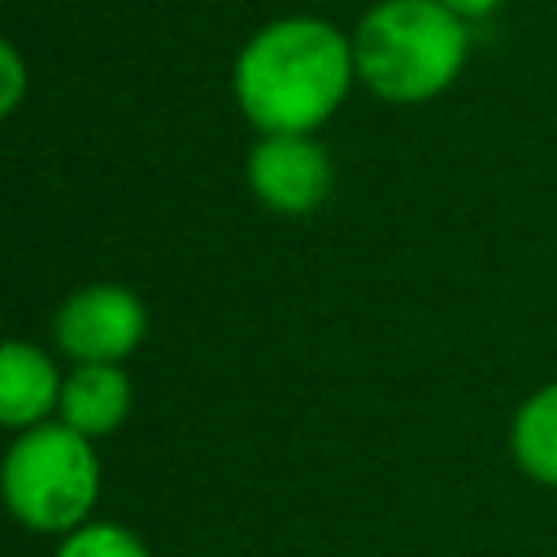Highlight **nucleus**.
Returning <instances> with one entry per match:
<instances>
[{"instance_id": "obj_1", "label": "nucleus", "mask_w": 557, "mask_h": 557, "mask_svg": "<svg viewBox=\"0 0 557 557\" xmlns=\"http://www.w3.org/2000/svg\"><path fill=\"white\" fill-rule=\"evenodd\" d=\"M352 83V35L313 13L265 22L231 70L235 104L261 135H313L348 100Z\"/></svg>"}, {"instance_id": "obj_2", "label": "nucleus", "mask_w": 557, "mask_h": 557, "mask_svg": "<svg viewBox=\"0 0 557 557\" xmlns=\"http://www.w3.org/2000/svg\"><path fill=\"white\" fill-rule=\"evenodd\" d=\"M470 57V22L440 0H379L352 26L357 83L387 104H422L457 83Z\"/></svg>"}, {"instance_id": "obj_3", "label": "nucleus", "mask_w": 557, "mask_h": 557, "mask_svg": "<svg viewBox=\"0 0 557 557\" xmlns=\"http://www.w3.org/2000/svg\"><path fill=\"white\" fill-rule=\"evenodd\" d=\"M100 492L91 440L65 422H39L13 440L0 466V496L30 531H78Z\"/></svg>"}, {"instance_id": "obj_4", "label": "nucleus", "mask_w": 557, "mask_h": 557, "mask_svg": "<svg viewBox=\"0 0 557 557\" xmlns=\"http://www.w3.org/2000/svg\"><path fill=\"white\" fill-rule=\"evenodd\" d=\"M57 344L83 366V361H109L117 366L122 357H131L148 331V313L139 305L135 292L113 287V283H91L83 292H74L61 309H57Z\"/></svg>"}, {"instance_id": "obj_5", "label": "nucleus", "mask_w": 557, "mask_h": 557, "mask_svg": "<svg viewBox=\"0 0 557 557\" xmlns=\"http://www.w3.org/2000/svg\"><path fill=\"white\" fill-rule=\"evenodd\" d=\"M248 187L274 213H309L331 191V157L313 135H261L248 152Z\"/></svg>"}, {"instance_id": "obj_6", "label": "nucleus", "mask_w": 557, "mask_h": 557, "mask_svg": "<svg viewBox=\"0 0 557 557\" xmlns=\"http://www.w3.org/2000/svg\"><path fill=\"white\" fill-rule=\"evenodd\" d=\"M61 374L57 366L26 339L0 344V426L30 431L61 405Z\"/></svg>"}, {"instance_id": "obj_7", "label": "nucleus", "mask_w": 557, "mask_h": 557, "mask_svg": "<svg viewBox=\"0 0 557 557\" xmlns=\"http://www.w3.org/2000/svg\"><path fill=\"white\" fill-rule=\"evenodd\" d=\"M131 409V379L122 374V366L109 361H83L65 383H61V422L74 426L78 435H109L122 426Z\"/></svg>"}, {"instance_id": "obj_8", "label": "nucleus", "mask_w": 557, "mask_h": 557, "mask_svg": "<svg viewBox=\"0 0 557 557\" xmlns=\"http://www.w3.org/2000/svg\"><path fill=\"white\" fill-rule=\"evenodd\" d=\"M509 453L522 474L557 487V379L518 405L509 422Z\"/></svg>"}, {"instance_id": "obj_9", "label": "nucleus", "mask_w": 557, "mask_h": 557, "mask_svg": "<svg viewBox=\"0 0 557 557\" xmlns=\"http://www.w3.org/2000/svg\"><path fill=\"white\" fill-rule=\"evenodd\" d=\"M57 557H148V548L126 527L87 522V527H78V531L65 535V544H61Z\"/></svg>"}, {"instance_id": "obj_10", "label": "nucleus", "mask_w": 557, "mask_h": 557, "mask_svg": "<svg viewBox=\"0 0 557 557\" xmlns=\"http://www.w3.org/2000/svg\"><path fill=\"white\" fill-rule=\"evenodd\" d=\"M22 96H26V61L9 39H0V122L22 104Z\"/></svg>"}, {"instance_id": "obj_11", "label": "nucleus", "mask_w": 557, "mask_h": 557, "mask_svg": "<svg viewBox=\"0 0 557 557\" xmlns=\"http://www.w3.org/2000/svg\"><path fill=\"white\" fill-rule=\"evenodd\" d=\"M448 13H457L461 22H479V17H492L505 0H440Z\"/></svg>"}]
</instances>
